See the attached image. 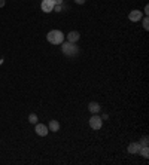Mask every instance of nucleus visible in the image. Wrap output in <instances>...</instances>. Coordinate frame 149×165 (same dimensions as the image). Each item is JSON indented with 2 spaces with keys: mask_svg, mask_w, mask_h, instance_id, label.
<instances>
[{
  "mask_svg": "<svg viewBox=\"0 0 149 165\" xmlns=\"http://www.w3.org/2000/svg\"><path fill=\"white\" fill-rule=\"evenodd\" d=\"M64 39H66V36H64V33L60 30H51L48 34H46V40L51 43V45H61L63 42H64Z\"/></svg>",
  "mask_w": 149,
  "mask_h": 165,
  "instance_id": "f257e3e1",
  "label": "nucleus"
},
{
  "mask_svg": "<svg viewBox=\"0 0 149 165\" xmlns=\"http://www.w3.org/2000/svg\"><path fill=\"white\" fill-rule=\"evenodd\" d=\"M61 51L66 57H76V55L79 54L78 45H76V43H72V42H63L61 43Z\"/></svg>",
  "mask_w": 149,
  "mask_h": 165,
  "instance_id": "f03ea898",
  "label": "nucleus"
},
{
  "mask_svg": "<svg viewBox=\"0 0 149 165\" xmlns=\"http://www.w3.org/2000/svg\"><path fill=\"white\" fill-rule=\"evenodd\" d=\"M101 125H103V118H100L97 113H95V115H93V116H91V119H90V127L97 131V129L101 128Z\"/></svg>",
  "mask_w": 149,
  "mask_h": 165,
  "instance_id": "7ed1b4c3",
  "label": "nucleus"
},
{
  "mask_svg": "<svg viewBox=\"0 0 149 165\" xmlns=\"http://www.w3.org/2000/svg\"><path fill=\"white\" fill-rule=\"evenodd\" d=\"M34 131H36V134L40 135V137H46L48 132H49V129H48V127H46L45 123H39V122L34 125Z\"/></svg>",
  "mask_w": 149,
  "mask_h": 165,
  "instance_id": "20e7f679",
  "label": "nucleus"
},
{
  "mask_svg": "<svg viewBox=\"0 0 149 165\" xmlns=\"http://www.w3.org/2000/svg\"><path fill=\"white\" fill-rule=\"evenodd\" d=\"M54 6H55V3H54V0H42V3H40V8H42V11L45 13H49L54 11Z\"/></svg>",
  "mask_w": 149,
  "mask_h": 165,
  "instance_id": "39448f33",
  "label": "nucleus"
},
{
  "mask_svg": "<svg viewBox=\"0 0 149 165\" xmlns=\"http://www.w3.org/2000/svg\"><path fill=\"white\" fill-rule=\"evenodd\" d=\"M142 18H143V12H140L139 9H134V11H131L128 13V19H130L131 22H139Z\"/></svg>",
  "mask_w": 149,
  "mask_h": 165,
  "instance_id": "423d86ee",
  "label": "nucleus"
},
{
  "mask_svg": "<svg viewBox=\"0 0 149 165\" xmlns=\"http://www.w3.org/2000/svg\"><path fill=\"white\" fill-rule=\"evenodd\" d=\"M81 39V33L79 31H69V34H67V42H72V43H76L78 40Z\"/></svg>",
  "mask_w": 149,
  "mask_h": 165,
  "instance_id": "0eeeda50",
  "label": "nucleus"
},
{
  "mask_svg": "<svg viewBox=\"0 0 149 165\" xmlns=\"http://www.w3.org/2000/svg\"><path fill=\"white\" fill-rule=\"evenodd\" d=\"M140 147H142L140 146V143H130L127 150H128V153H131V155H137L139 150H140Z\"/></svg>",
  "mask_w": 149,
  "mask_h": 165,
  "instance_id": "6e6552de",
  "label": "nucleus"
},
{
  "mask_svg": "<svg viewBox=\"0 0 149 165\" xmlns=\"http://www.w3.org/2000/svg\"><path fill=\"white\" fill-rule=\"evenodd\" d=\"M88 110H90L93 115H95V113H99L100 110H101V107H100L99 103H95V101H91V103L88 104Z\"/></svg>",
  "mask_w": 149,
  "mask_h": 165,
  "instance_id": "1a4fd4ad",
  "label": "nucleus"
},
{
  "mask_svg": "<svg viewBox=\"0 0 149 165\" xmlns=\"http://www.w3.org/2000/svg\"><path fill=\"white\" fill-rule=\"evenodd\" d=\"M48 129H49V131H52V132L60 131V122H58V121H55V119L49 121V123H48Z\"/></svg>",
  "mask_w": 149,
  "mask_h": 165,
  "instance_id": "9d476101",
  "label": "nucleus"
},
{
  "mask_svg": "<svg viewBox=\"0 0 149 165\" xmlns=\"http://www.w3.org/2000/svg\"><path fill=\"white\" fill-rule=\"evenodd\" d=\"M139 153H140L143 158L146 159L149 156V147L148 146H142V147H140V150H139Z\"/></svg>",
  "mask_w": 149,
  "mask_h": 165,
  "instance_id": "9b49d317",
  "label": "nucleus"
},
{
  "mask_svg": "<svg viewBox=\"0 0 149 165\" xmlns=\"http://www.w3.org/2000/svg\"><path fill=\"white\" fill-rule=\"evenodd\" d=\"M28 122L33 123V125H36L37 123V115L36 113H30V115H28Z\"/></svg>",
  "mask_w": 149,
  "mask_h": 165,
  "instance_id": "f8f14e48",
  "label": "nucleus"
},
{
  "mask_svg": "<svg viewBox=\"0 0 149 165\" xmlns=\"http://www.w3.org/2000/svg\"><path fill=\"white\" fill-rule=\"evenodd\" d=\"M142 25L145 30H149V19L148 17H145V18H142Z\"/></svg>",
  "mask_w": 149,
  "mask_h": 165,
  "instance_id": "ddd939ff",
  "label": "nucleus"
},
{
  "mask_svg": "<svg viewBox=\"0 0 149 165\" xmlns=\"http://www.w3.org/2000/svg\"><path fill=\"white\" fill-rule=\"evenodd\" d=\"M149 138H148V135H143L142 137V140H140V146H148L149 143Z\"/></svg>",
  "mask_w": 149,
  "mask_h": 165,
  "instance_id": "4468645a",
  "label": "nucleus"
},
{
  "mask_svg": "<svg viewBox=\"0 0 149 165\" xmlns=\"http://www.w3.org/2000/svg\"><path fill=\"white\" fill-rule=\"evenodd\" d=\"M63 8H64L63 5H55V6H54V9H55L57 12H61V11H63Z\"/></svg>",
  "mask_w": 149,
  "mask_h": 165,
  "instance_id": "2eb2a0df",
  "label": "nucleus"
},
{
  "mask_svg": "<svg viewBox=\"0 0 149 165\" xmlns=\"http://www.w3.org/2000/svg\"><path fill=\"white\" fill-rule=\"evenodd\" d=\"M143 13H145V15H146V17H148V13H149V6H148V5H146V6H145V12H143Z\"/></svg>",
  "mask_w": 149,
  "mask_h": 165,
  "instance_id": "dca6fc26",
  "label": "nucleus"
},
{
  "mask_svg": "<svg viewBox=\"0 0 149 165\" xmlns=\"http://www.w3.org/2000/svg\"><path fill=\"white\" fill-rule=\"evenodd\" d=\"M74 2H76L78 5H84V3H85V0H74Z\"/></svg>",
  "mask_w": 149,
  "mask_h": 165,
  "instance_id": "f3484780",
  "label": "nucleus"
},
{
  "mask_svg": "<svg viewBox=\"0 0 149 165\" xmlns=\"http://www.w3.org/2000/svg\"><path fill=\"white\" fill-rule=\"evenodd\" d=\"M55 5H63V0H54Z\"/></svg>",
  "mask_w": 149,
  "mask_h": 165,
  "instance_id": "a211bd4d",
  "label": "nucleus"
},
{
  "mask_svg": "<svg viewBox=\"0 0 149 165\" xmlns=\"http://www.w3.org/2000/svg\"><path fill=\"white\" fill-rule=\"evenodd\" d=\"M5 6V0H0V8Z\"/></svg>",
  "mask_w": 149,
  "mask_h": 165,
  "instance_id": "6ab92c4d",
  "label": "nucleus"
}]
</instances>
